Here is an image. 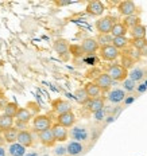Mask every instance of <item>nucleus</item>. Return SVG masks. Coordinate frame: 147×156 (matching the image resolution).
<instances>
[{
	"instance_id": "obj_35",
	"label": "nucleus",
	"mask_w": 147,
	"mask_h": 156,
	"mask_svg": "<svg viewBox=\"0 0 147 156\" xmlns=\"http://www.w3.org/2000/svg\"><path fill=\"white\" fill-rule=\"evenodd\" d=\"M123 86H124V92H134V90L136 89V85L134 81H131L130 78H127V80L123 81Z\"/></svg>"
},
{
	"instance_id": "obj_19",
	"label": "nucleus",
	"mask_w": 147,
	"mask_h": 156,
	"mask_svg": "<svg viewBox=\"0 0 147 156\" xmlns=\"http://www.w3.org/2000/svg\"><path fill=\"white\" fill-rule=\"evenodd\" d=\"M84 90L86 92L89 98H97V97H100V94H101L100 87L97 86L94 82H88L86 85L84 86Z\"/></svg>"
},
{
	"instance_id": "obj_29",
	"label": "nucleus",
	"mask_w": 147,
	"mask_h": 156,
	"mask_svg": "<svg viewBox=\"0 0 147 156\" xmlns=\"http://www.w3.org/2000/svg\"><path fill=\"white\" fill-rule=\"evenodd\" d=\"M146 76V73H145V70L143 69H139V67H136V69H134L131 70V73H128V77H130V80L134 81V82H139V81H142L143 80V77Z\"/></svg>"
},
{
	"instance_id": "obj_43",
	"label": "nucleus",
	"mask_w": 147,
	"mask_h": 156,
	"mask_svg": "<svg viewBox=\"0 0 147 156\" xmlns=\"http://www.w3.org/2000/svg\"><path fill=\"white\" fill-rule=\"evenodd\" d=\"M43 156H50V155H43Z\"/></svg>"
},
{
	"instance_id": "obj_24",
	"label": "nucleus",
	"mask_w": 147,
	"mask_h": 156,
	"mask_svg": "<svg viewBox=\"0 0 147 156\" xmlns=\"http://www.w3.org/2000/svg\"><path fill=\"white\" fill-rule=\"evenodd\" d=\"M131 37L132 39H142L146 38V27L143 24H138L131 28Z\"/></svg>"
},
{
	"instance_id": "obj_7",
	"label": "nucleus",
	"mask_w": 147,
	"mask_h": 156,
	"mask_svg": "<svg viewBox=\"0 0 147 156\" xmlns=\"http://www.w3.org/2000/svg\"><path fill=\"white\" fill-rule=\"evenodd\" d=\"M117 11H119V14L122 16H124V18H127V16H130V15H135L136 4L134 2H130V0L122 2L119 5H117Z\"/></svg>"
},
{
	"instance_id": "obj_39",
	"label": "nucleus",
	"mask_w": 147,
	"mask_h": 156,
	"mask_svg": "<svg viewBox=\"0 0 147 156\" xmlns=\"http://www.w3.org/2000/svg\"><path fill=\"white\" fill-rule=\"evenodd\" d=\"M54 152L58 156H64V155H66V147H57L54 149Z\"/></svg>"
},
{
	"instance_id": "obj_33",
	"label": "nucleus",
	"mask_w": 147,
	"mask_h": 156,
	"mask_svg": "<svg viewBox=\"0 0 147 156\" xmlns=\"http://www.w3.org/2000/svg\"><path fill=\"white\" fill-rule=\"evenodd\" d=\"M131 46L132 48H136V50H143L147 46V39L142 38V39H132L131 41Z\"/></svg>"
},
{
	"instance_id": "obj_4",
	"label": "nucleus",
	"mask_w": 147,
	"mask_h": 156,
	"mask_svg": "<svg viewBox=\"0 0 147 156\" xmlns=\"http://www.w3.org/2000/svg\"><path fill=\"white\" fill-rule=\"evenodd\" d=\"M100 57H101V59L108 61L109 62V61H115L120 57V51L117 50L115 46L108 44V46L100 47Z\"/></svg>"
},
{
	"instance_id": "obj_42",
	"label": "nucleus",
	"mask_w": 147,
	"mask_h": 156,
	"mask_svg": "<svg viewBox=\"0 0 147 156\" xmlns=\"http://www.w3.org/2000/svg\"><path fill=\"white\" fill-rule=\"evenodd\" d=\"M0 135H2V129H0Z\"/></svg>"
},
{
	"instance_id": "obj_14",
	"label": "nucleus",
	"mask_w": 147,
	"mask_h": 156,
	"mask_svg": "<svg viewBox=\"0 0 147 156\" xmlns=\"http://www.w3.org/2000/svg\"><path fill=\"white\" fill-rule=\"evenodd\" d=\"M108 101L112 104H120L126 100V92L123 89H113L108 93Z\"/></svg>"
},
{
	"instance_id": "obj_10",
	"label": "nucleus",
	"mask_w": 147,
	"mask_h": 156,
	"mask_svg": "<svg viewBox=\"0 0 147 156\" xmlns=\"http://www.w3.org/2000/svg\"><path fill=\"white\" fill-rule=\"evenodd\" d=\"M112 82L113 81L111 80V77L108 76L107 73H101L99 77L94 80V83H96L97 86L100 87L101 92H105V90H108L111 86H112Z\"/></svg>"
},
{
	"instance_id": "obj_41",
	"label": "nucleus",
	"mask_w": 147,
	"mask_h": 156,
	"mask_svg": "<svg viewBox=\"0 0 147 156\" xmlns=\"http://www.w3.org/2000/svg\"><path fill=\"white\" fill-rule=\"evenodd\" d=\"M24 156H39V155L37 154V152H30V154H26Z\"/></svg>"
},
{
	"instance_id": "obj_22",
	"label": "nucleus",
	"mask_w": 147,
	"mask_h": 156,
	"mask_svg": "<svg viewBox=\"0 0 147 156\" xmlns=\"http://www.w3.org/2000/svg\"><path fill=\"white\" fill-rule=\"evenodd\" d=\"M16 121H22V122H27L28 124V121L31 120V112L28 110L27 108H19L18 109V112H16Z\"/></svg>"
},
{
	"instance_id": "obj_28",
	"label": "nucleus",
	"mask_w": 147,
	"mask_h": 156,
	"mask_svg": "<svg viewBox=\"0 0 147 156\" xmlns=\"http://www.w3.org/2000/svg\"><path fill=\"white\" fill-rule=\"evenodd\" d=\"M74 98H76V101L78 104H81V105H85V104L90 100L89 97H88L86 92L84 90V87H83V89H77L76 90V93H74Z\"/></svg>"
},
{
	"instance_id": "obj_27",
	"label": "nucleus",
	"mask_w": 147,
	"mask_h": 156,
	"mask_svg": "<svg viewBox=\"0 0 147 156\" xmlns=\"http://www.w3.org/2000/svg\"><path fill=\"white\" fill-rule=\"evenodd\" d=\"M14 126V119L12 117H8L6 115H2L0 116V129L3 131H6V129H9Z\"/></svg>"
},
{
	"instance_id": "obj_34",
	"label": "nucleus",
	"mask_w": 147,
	"mask_h": 156,
	"mask_svg": "<svg viewBox=\"0 0 147 156\" xmlns=\"http://www.w3.org/2000/svg\"><path fill=\"white\" fill-rule=\"evenodd\" d=\"M69 53L76 58H80L84 55V51H83V48H81L80 44H69Z\"/></svg>"
},
{
	"instance_id": "obj_32",
	"label": "nucleus",
	"mask_w": 147,
	"mask_h": 156,
	"mask_svg": "<svg viewBox=\"0 0 147 156\" xmlns=\"http://www.w3.org/2000/svg\"><path fill=\"white\" fill-rule=\"evenodd\" d=\"M134 62H135V61H134V58L131 57V55L124 54L122 57V65H120V66H123L126 70H128V69H131V67H132Z\"/></svg>"
},
{
	"instance_id": "obj_26",
	"label": "nucleus",
	"mask_w": 147,
	"mask_h": 156,
	"mask_svg": "<svg viewBox=\"0 0 147 156\" xmlns=\"http://www.w3.org/2000/svg\"><path fill=\"white\" fill-rule=\"evenodd\" d=\"M18 109H19V106L16 105L15 102H7V104H6V106L3 108V110H4V113H3V115H6V116H8V117H12V119H15Z\"/></svg>"
},
{
	"instance_id": "obj_15",
	"label": "nucleus",
	"mask_w": 147,
	"mask_h": 156,
	"mask_svg": "<svg viewBox=\"0 0 147 156\" xmlns=\"http://www.w3.org/2000/svg\"><path fill=\"white\" fill-rule=\"evenodd\" d=\"M88 105V109L90 110V112H97V110H101L105 108V100L103 98V97H97V98H90L89 101L86 102Z\"/></svg>"
},
{
	"instance_id": "obj_30",
	"label": "nucleus",
	"mask_w": 147,
	"mask_h": 156,
	"mask_svg": "<svg viewBox=\"0 0 147 156\" xmlns=\"http://www.w3.org/2000/svg\"><path fill=\"white\" fill-rule=\"evenodd\" d=\"M123 24L126 26L127 28H132V27H135V26L140 24V18L138 15H130V16H127V18H124Z\"/></svg>"
},
{
	"instance_id": "obj_21",
	"label": "nucleus",
	"mask_w": 147,
	"mask_h": 156,
	"mask_svg": "<svg viewBox=\"0 0 147 156\" xmlns=\"http://www.w3.org/2000/svg\"><path fill=\"white\" fill-rule=\"evenodd\" d=\"M18 133H19L18 129H16L15 126H12V128L3 131V139H4L6 143H9V144H12V143H16V139H18Z\"/></svg>"
},
{
	"instance_id": "obj_6",
	"label": "nucleus",
	"mask_w": 147,
	"mask_h": 156,
	"mask_svg": "<svg viewBox=\"0 0 147 156\" xmlns=\"http://www.w3.org/2000/svg\"><path fill=\"white\" fill-rule=\"evenodd\" d=\"M80 46H81V48H83L84 54H88V55L94 54L100 48L99 43L96 42V39H94V38H86V39H84V41L81 42Z\"/></svg>"
},
{
	"instance_id": "obj_36",
	"label": "nucleus",
	"mask_w": 147,
	"mask_h": 156,
	"mask_svg": "<svg viewBox=\"0 0 147 156\" xmlns=\"http://www.w3.org/2000/svg\"><path fill=\"white\" fill-rule=\"evenodd\" d=\"M100 74H101V71L97 69V67H93V69H90V70L86 71V77L88 78H94V80H96Z\"/></svg>"
},
{
	"instance_id": "obj_40",
	"label": "nucleus",
	"mask_w": 147,
	"mask_h": 156,
	"mask_svg": "<svg viewBox=\"0 0 147 156\" xmlns=\"http://www.w3.org/2000/svg\"><path fill=\"white\" fill-rule=\"evenodd\" d=\"M0 156H6V149L2 145H0Z\"/></svg>"
},
{
	"instance_id": "obj_13",
	"label": "nucleus",
	"mask_w": 147,
	"mask_h": 156,
	"mask_svg": "<svg viewBox=\"0 0 147 156\" xmlns=\"http://www.w3.org/2000/svg\"><path fill=\"white\" fill-rule=\"evenodd\" d=\"M53 110L57 115H62V113L70 112L72 106L66 100H55V101H53Z\"/></svg>"
},
{
	"instance_id": "obj_37",
	"label": "nucleus",
	"mask_w": 147,
	"mask_h": 156,
	"mask_svg": "<svg viewBox=\"0 0 147 156\" xmlns=\"http://www.w3.org/2000/svg\"><path fill=\"white\" fill-rule=\"evenodd\" d=\"M93 115H94V119H96L97 121H101V120L105 117V108L101 109V110H97V112H94Z\"/></svg>"
},
{
	"instance_id": "obj_20",
	"label": "nucleus",
	"mask_w": 147,
	"mask_h": 156,
	"mask_svg": "<svg viewBox=\"0 0 147 156\" xmlns=\"http://www.w3.org/2000/svg\"><path fill=\"white\" fill-rule=\"evenodd\" d=\"M53 47L60 55H64V54L69 53V42L65 41V39H57V41L54 42Z\"/></svg>"
},
{
	"instance_id": "obj_1",
	"label": "nucleus",
	"mask_w": 147,
	"mask_h": 156,
	"mask_svg": "<svg viewBox=\"0 0 147 156\" xmlns=\"http://www.w3.org/2000/svg\"><path fill=\"white\" fill-rule=\"evenodd\" d=\"M107 74L111 77L112 81H119L120 82V81L127 80V77H128V70H126L123 66H120V65H112V66L108 67Z\"/></svg>"
},
{
	"instance_id": "obj_31",
	"label": "nucleus",
	"mask_w": 147,
	"mask_h": 156,
	"mask_svg": "<svg viewBox=\"0 0 147 156\" xmlns=\"http://www.w3.org/2000/svg\"><path fill=\"white\" fill-rule=\"evenodd\" d=\"M112 37H111V34H100L99 37H97L96 42L99 43V46H108V44H112Z\"/></svg>"
},
{
	"instance_id": "obj_38",
	"label": "nucleus",
	"mask_w": 147,
	"mask_h": 156,
	"mask_svg": "<svg viewBox=\"0 0 147 156\" xmlns=\"http://www.w3.org/2000/svg\"><path fill=\"white\" fill-rule=\"evenodd\" d=\"M15 128L18 131H26L27 129V122H22V121H16V125Z\"/></svg>"
},
{
	"instance_id": "obj_11",
	"label": "nucleus",
	"mask_w": 147,
	"mask_h": 156,
	"mask_svg": "<svg viewBox=\"0 0 147 156\" xmlns=\"http://www.w3.org/2000/svg\"><path fill=\"white\" fill-rule=\"evenodd\" d=\"M16 143H19L20 145H23L24 148L32 147V144H34V139H32L31 132H28V131H19Z\"/></svg>"
},
{
	"instance_id": "obj_17",
	"label": "nucleus",
	"mask_w": 147,
	"mask_h": 156,
	"mask_svg": "<svg viewBox=\"0 0 147 156\" xmlns=\"http://www.w3.org/2000/svg\"><path fill=\"white\" fill-rule=\"evenodd\" d=\"M70 136L73 137V140L76 141H83V140H86L88 139V131L83 126H74L70 132Z\"/></svg>"
},
{
	"instance_id": "obj_3",
	"label": "nucleus",
	"mask_w": 147,
	"mask_h": 156,
	"mask_svg": "<svg viewBox=\"0 0 147 156\" xmlns=\"http://www.w3.org/2000/svg\"><path fill=\"white\" fill-rule=\"evenodd\" d=\"M53 124H51V119L49 116L45 115H39L37 117H34V121H32V128L34 131H37L38 133L42 131H46V129H50Z\"/></svg>"
},
{
	"instance_id": "obj_2",
	"label": "nucleus",
	"mask_w": 147,
	"mask_h": 156,
	"mask_svg": "<svg viewBox=\"0 0 147 156\" xmlns=\"http://www.w3.org/2000/svg\"><path fill=\"white\" fill-rule=\"evenodd\" d=\"M116 23V19L113 16H104L96 22V30L100 34H109L113 24Z\"/></svg>"
},
{
	"instance_id": "obj_18",
	"label": "nucleus",
	"mask_w": 147,
	"mask_h": 156,
	"mask_svg": "<svg viewBox=\"0 0 147 156\" xmlns=\"http://www.w3.org/2000/svg\"><path fill=\"white\" fill-rule=\"evenodd\" d=\"M127 32H128V28L124 26L122 22H116L115 24H113L112 30H111V37L112 38H117V37H126Z\"/></svg>"
},
{
	"instance_id": "obj_23",
	"label": "nucleus",
	"mask_w": 147,
	"mask_h": 156,
	"mask_svg": "<svg viewBox=\"0 0 147 156\" xmlns=\"http://www.w3.org/2000/svg\"><path fill=\"white\" fill-rule=\"evenodd\" d=\"M8 154L11 156H24L26 155V148L23 145H20L19 143H12L9 144Z\"/></svg>"
},
{
	"instance_id": "obj_8",
	"label": "nucleus",
	"mask_w": 147,
	"mask_h": 156,
	"mask_svg": "<svg viewBox=\"0 0 147 156\" xmlns=\"http://www.w3.org/2000/svg\"><path fill=\"white\" fill-rule=\"evenodd\" d=\"M104 11H105V7H104V4L101 2H99V0L88 3V5H86V12L92 16H100V15H103Z\"/></svg>"
},
{
	"instance_id": "obj_5",
	"label": "nucleus",
	"mask_w": 147,
	"mask_h": 156,
	"mask_svg": "<svg viewBox=\"0 0 147 156\" xmlns=\"http://www.w3.org/2000/svg\"><path fill=\"white\" fill-rule=\"evenodd\" d=\"M57 124L64 126V128H72L74 124H76V115L73 112H66V113H62V115H58L57 117Z\"/></svg>"
},
{
	"instance_id": "obj_16",
	"label": "nucleus",
	"mask_w": 147,
	"mask_h": 156,
	"mask_svg": "<svg viewBox=\"0 0 147 156\" xmlns=\"http://www.w3.org/2000/svg\"><path fill=\"white\" fill-rule=\"evenodd\" d=\"M84 151V145L78 141H70L66 145V154L69 156H78L80 154H83Z\"/></svg>"
},
{
	"instance_id": "obj_12",
	"label": "nucleus",
	"mask_w": 147,
	"mask_h": 156,
	"mask_svg": "<svg viewBox=\"0 0 147 156\" xmlns=\"http://www.w3.org/2000/svg\"><path fill=\"white\" fill-rule=\"evenodd\" d=\"M38 136H39V140H41V143L45 145V147H53V145L55 144V140H54L53 132H51V128L46 129V131L39 132Z\"/></svg>"
},
{
	"instance_id": "obj_9",
	"label": "nucleus",
	"mask_w": 147,
	"mask_h": 156,
	"mask_svg": "<svg viewBox=\"0 0 147 156\" xmlns=\"http://www.w3.org/2000/svg\"><path fill=\"white\" fill-rule=\"evenodd\" d=\"M51 132H53V136H54V140L55 141H66L68 140V136H69V132H68L66 128L64 126L58 125V124H54L51 126Z\"/></svg>"
},
{
	"instance_id": "obj_25",
	"label": "nucleus",
	"mask_w": 147,
	"mask_h": 156,
	"mask_svg": "<svg viewBox=\"0 0 147 156\" xmlns=\"http://www.w3.org/2000/svg\"><path fill=\"white\" fill-rule=\"evenodd\" d=\"M128 44H130V41L127 37H117V38L112 39V46H115L119 51L122 50V48L128 47Z\"/></svg>"
}]
</instances>
